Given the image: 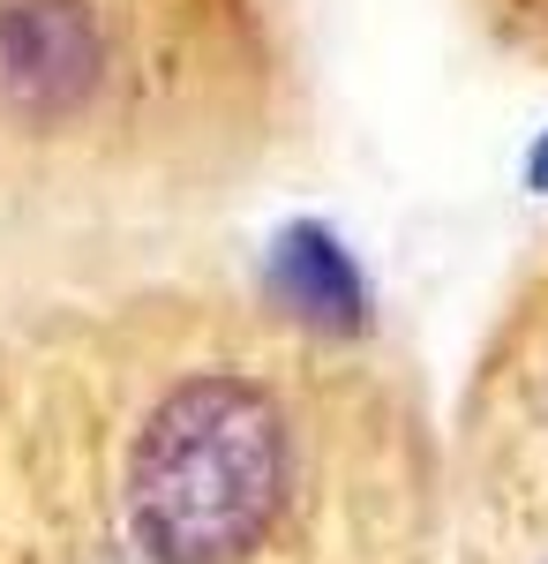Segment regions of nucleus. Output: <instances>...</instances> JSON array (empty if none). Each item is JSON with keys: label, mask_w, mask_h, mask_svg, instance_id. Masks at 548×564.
<instances>
[{"label": "nucleus", "mask_w": 548, "mask_h": 564, "mask_svg": "<svg viewBox=\"0 0 548 564\" xmlns=\"http://www.w3.org/2000/svg\"><path fill=\"white\" fill-rule=\"evenodd\" d=\"M300 129L278 0H0V249L226 212Z\"/></svg>", "instance_id": "f257e3e1"}, {"label": "nucleus", "mask_w": 548, "mask_h": 564, "mask_svg": "<svg viewBox=\"0 0 548 564\" xmlns=\"http://www.w3.org/2000/svg\"><path fill=\"white\" fill-rule=\"evenodd\" d=\"M443 564H548V520L451 512V550H443Z\"/></svg>", "instance_id": "f03ea898"}, {"label": "nucleus", "mask_w": 548, "mask_h": 564, "mask_svg": "<svg viewBox=\"0 0 548 564\" xmlns=\"http://www.w3.org/2000/svg\"><path fill=\"white\" fill-rule=\"evenodd\" d=\"M465 15L489 31L496 53H511V61H526V68L548 76V0H465Z\"/></svg>", "instance_id": "7ed1b4c3"}]
</instances>
